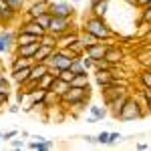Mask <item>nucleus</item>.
Listing matches in <instances>:
<instances>
[{
	"label": "nucleus",
	"instance_id": "obj_28",
	"mask_svg": "<svg viewBox=\"0 0 151 151\" xmlns=\"http://www.w3.org/2000/svg\"><path fill=\"white\" fill-rule=\"evenodd\" d=\"M70 70L75 73V75H79V73H89V70L85 69V65H83V58H75L73 63H70Z\"/></svg>",
	"mask_w": 151,
	"mask_h": 151
},
{
	"label": "nucleus",
	"instance_id": "obj_32",
	"mask_svg": "<svg viewBox=\"0 0 151 151\" xmlns=\"http://www.w3.org/2000/svg\"><path fill=\"white\" fill-rule=\"evenodd\" d=\"M58 79H63V81L70 83L73 79H75V73H73L70 69H63V70H60V75H58Z\"/></svg>",
	"mask_w": 151,
	"mask_h": 151
},
{
	"label": "nucleus",
	"instance_id": "obj_23",
	"mask_svg": "<svg viewBox=\"0 0 151 151\" xmlns=\"http://www.w3.org/2000/svg\"><path fill=\"white\" fill-rule=\"evenodd\" d=\"M35 22H38L45 30H48V26H50V20H52V14L50 12H45V14H38V16H35L32 18Z\"/></svg>",
	"mask_w": 151,
	"mask_h": 151
},
{
	"label": "nucleus",
	"instance_id": "obj_46",
	"mask_svg": "<svg viewBox=\"0 0 151 151\" xmlns=\"http://www.w3.org/2000/svg\"><path fill=\"white\" fill-rule=\"evenodd\" d=\"M4 79H8V77H6V73H4V70H0V81H4Z\"/></svg>",
	"mask_w": 151,
	"mask_h": 151
},
{
	"label": "nucleus",
	"instance_id": "obj_31",
	"mask_svg": "<svg viewBox=\"0 0 151 151\" xmlns=\"http://www.w3.org/2000/svg\"><path fill=\"white\" fill-rule=\"evenodd\" d=\"M121 139H123L121 133H117V131H109V141H107V145H117Z\"/></svg>",
	"mask_w": 151,
	"mask_h": 151
},
{
	"label": "nucleus",
	"instance_id": "obj_9",
	"mask_svg": "<svg viewBox=\"0 0 151 151\" xmlns=\"http://www.w3.org/2000/svg\"><path fill=\"white\" fill-rule=\"evenodd\" d=\"M123 57H125V52L117 47L115 42H111V45H109V48H107V52H105V58H107L113 67H119V65L123 63Z\"/></svg>",
	"mask_w": 151,
	"mask_h": 151
},
{
	"label": "nucleus",
	"instance_id": "obj_19",
	"mask_svg": "<svg viewBox=\"0 0 151 151\" xmlns=\"http://www.w3.org/2000/svg\"><path fill=\"white\" fill-rule=\"evenodd\" d=\"M47 73H48L47 63H35V65H32V70H30V79H32V81H38V79L45 77Z\"/></svg>",
	"mask_w": 151,
	"mask_h": 151
},
{
	"label": "nucleus",
	"instance_id": "obj_52",
	"mask_svg": "<svg viewBox=\"0 0 151 151\" xmlns=\"http://www.w3.org/2000/svg\"><path fill=\"white\" fill-rule=\"evenodd\" d=\"M0 147H2V143H0Z\"/></svg>",
	"mask_w": 151,
	"mask_h": 151
},
{
	"label": "nucleus",
	"instance_id": "obj_33",
	"mask_svg": "<svg viewBox=\"0 0 151 151\" xmlns=\"http://www.w3.org/2000/svg\"><path fill=\"white\" fill-rule=\"evenodd\" d=\"M139 18H141V20H145V22H149V24H151V8H147V6H143V8H141Z\"/></svg>",
	"mask_w": 151,
	"mask_h": 151
},
{
	"label": "nucleus",
	"instance_id": "obj_43",
	"mask_svg": "<svg viewBox=\"0 0 151 151\" xmlns=\"http://www.w3.org/2000/svg\"><path fill=\"white\" fill-rule=\"evenodd\" d=\"M135 149H139V151L149 149V143H137V145H135Z\"/></svg>",
	"mask_w": 151,
	"mask_h": 151
},
{
	"label": "nucleus",
	"instance_id": "obj_25",
	"mask_svg": "<svg viewBox=\"0 0 151 151\" xmlns=\"http://www.w3.org/2000/svg\"><path fill=\"white\" fill-rule=\"evenodd\" d=\"M109 4H111V0H105V2L97 4L93 10H89V12H91V14H97V16H103V18H105V14L109 12Z\"/></svg>",
	"mask_w": 151,
	"mask_h": 151
},
{
	"label": "nucleus",
	"instance_id": "obj_36",
	"mask_svg": "<svg viewBox=\"0 0 151 151\" xmlns=\"http://www.w3.org/2000/svg\"><path fill=\"white\" fill-rule=\"evenodd\" d=\"M107 141H109V131H101V133L97 135V143H101V145H107Z\"/></svg>",
	"mask_w": 151,
	"mask_h": 151
},
{
	"label": "nucleus",
	"instance_id": "obj_15",
	"mask_svg": "<svg viewBox=\"0 0 151 151\" xmlns=\"http://www.w3.org/2000/svg\"><path fill=\"white\" fill-rule=\"evenodd\" d=\"M28 65H35L32 58H24V57H16V55H12V58H10V73L20 70V69H24V67H28Z\"/></svg>",
	"mask_w": 151,
	"mask_h": 151
},
{
	"label": "nucleus",
	"instance_id": "obj_45",
	"mask_svg": "<svg viewBox=\"0 0 151 151\" xmlns=\"http://www.w3.org/2000/svg\"><path fill=\"white\" fill-rule=\"evenodd\" d=\"M147 4V0H137V8H143Z\"/></svg>",
	"mask_w": 151,
	"mask_h": 151
},
{
	"label": "nucleus",
	"instance_id": "obj_24",
	"mask_svg": "<svg viewBox=\"0 0 151 151\" xmlns=\"http://www.w3.org/2000/svg\"><path fill=\"white\" fill-rule=\"evenodd\" d=\"M115 69L107 58H97V60H93V70H111Z\"/></svg>",
	"mask_w": 151,
	"mask_h": 151
},
{
	"label": "nucleus",
	"instance_id": "obj_40",
	"mask_svg": "<svg viewBox=\"0 0 151 151\" xmlns=\"http://www.w3.org/2000/svg\"><path fill=\"white\" fill-rule=\"evenodd\" d=\"M0 93H10V81L8 79L0 81Z\"/></svg>",
	"mask_w": 151,
	"mask_h": 151
},
{
	"label": "nucleus",
	"instance_id": "obj_38",
	"mask_svg": "<svg viewBox=\"0 0 151 151\" xmlns=\"http://www.w3.org/2000/svg\"><path fill=\"white\" fill-rule=\"evenodd\" d=\"M83 65H85V69L87 70H93V58L91 57H87V55H83Z\"/></svg>",
	"mask_w": 151,
	"mask_h": 151
},
{
	"label": "nucleus",
	"instance_id": "obj_49",
	"mask_svg": "<svg viewBox=\"0 0 151 151\" xmlns=\"http://www.w3.org/2000/svg\"><path fill=\"white\" fill-rule=\"evenodd\" d=\"M70 2H75V4H81V2H85V0H70Z\"/></svg>",
	"mask_w": 151,
	"mask_h": 151
},
{
	"label": "nucleus",
	"instance_id": "obj_11",
	"mask_svg": "<svg viewBox=\"0 0 151 151\" xmlns=\"http://www.w3.org/2000/svg\"><path fill=\"white\" fill-rule=\"evenodd\" d=\"M79 40V30L77 28H73V30H69V32H65V35H60L57 38V47L63 48V47H70L73 42H77Z\"/></svg>",
	"mask_w": 151,
	"mask_h": 151
},
{
	"label": "nucleus",
	"instance_id": "obj_6",
	"mask_svg": "<svg viewBox=\"0 0 151 151\" xmlns=\"http://www.w3.org/2000/svg\"><path fill=\"white\" fill-rule=\"evenodd\" d=\"M18 32H24V35H35V36H40V38L47 35V30H45V28H42L38 22H35L32 18H26L24 22H20Z\"/></svg>",
	"mask_w": 151,
	"mask_h": 151
},
{
	"label": "nucleus",
	"instance_id": "obj_7",
	"mask_svg": "<svg viewBox=\"0 0 151 151\" xmlns=\"http://www.w3.org/2000/svg\"><path fill=\"white\" fill-rule=\"evenodd\" d=\"M91 97V91H87V89H81V87H70L69 91L65 93V101L69 105H75L79 103V101H83V99H89Z\"/></svg>",
	"mask_w": 151,
	"mask_h": 151
},
{
	"label": "nucleus",
	"instance_id": "obj_13",
	"mask_svg": "<svg viewBox=\"0 0 151 151\" xmlns=\"http://www.w3.org/2000/svg\"><path fill=\"white\" fill-rule=\"evenodd\" d=\"M30 70H32V65H28V67H24V69H20V70H14V73H10V79L18 87L22 85V83H26L28 79H30Z\"/></svg>",
	"mask_w": 151,
	"mask_h": 151
},
{
	"label": "nucleus",
	"instance_id": "obj_50",
	"mask_svg": "<svg viewBox=\"0 0 151 151\" xmlns=\"http://www.w3.org/2000/svg\"><path fill=\"white\" fill-rule=\"evenodd\" d=\"M145 6H147V8H151V0H147V4H145Z\"/></svg>",
	"mask_w": 151,
	"mask_h": 151
},
{
	"label": "nucleus",
	"instance_id": "obj_29",
	"mask_svg": "<svg viewBox=\"0 0 151 151\" xmlns=\"http://www.w3.org/2000/svg\"><path fill=\"white\" fill-rule=\"evenodd\" d=\"M8 105H10V93H0V113L8 109Z\"/></svg>",
	"mask_w": 151,
	"mask_h": 151
},
{
	"label": "nucleus",
	"instance_id": "obj_3",
	"mask_svg": "<svg viewBox=\"0 0 151 151\" xmlns=\"http://www.w3.org/2000/svg\"><path fill=\"white\" fill-rule=\"evenodd\" d=\"M73 28H75V20H73V18H67V16H52L50 26H48L47 32H52V35L58 38L60 35L69 32V30H73Z\"/></svg>",
	"mask_w": 151,
	"mask_h": 151
},
{
	"label": "nucleus",
	"instance_id": "obj_42",
	"mask_svg": "<svg viewBox=\"0 0 151 151\" xmlns=\"http://www.w3.org/2000/svg\"><path fill=\"white\" fill-rule=\"evenodd\" d=\"M101 2H105V0H89V10H93L97 4H101Z\"/></svg>",
	"mask_w": 151,
	"mask_h": 151
},
{
	"label": "nucleus",
	"instance_id": "obj_30",
	"mask_svg": "<svg viewBox=\"0 0 151 151\" xmlns=\"http://www.w3.org/2000/svg\"><path fill=\"white\" fill-rule=\"evenodd\" d=\"M40 42L42 45H50V47H57V36L52 35V32H47V35L40 38Z\"/></svg>",
	"mask_w": 151,
	"mask_h": 151
},
{
	"label": "nucleus",
	"instance_id": "obj_21",
	"mask_svg": "<svg viewBox=\"0 0 151 151\" xmlns=\"http://www.w3.org/2000/svg\"><path fill=\"white\" fill-rule=\"evenodd\" d=\"M79 40H81L83 42V47L87 48V47H93L95 42H99V38H97V36L95 35H91V32H87V30H79Z\"/></svg>",
	"mask_w": 151,
	"mask_h": 151
},
{
	"label": "nucleus",
	"instance_id": "obj_51",
	"mask_svg": "<svg viewBox=\"0 0 151 151\" xmlns=\"http://www.w3.org/2000/svg\"><path fill=\"white\" fill-rule=\"evenodd\" d=\"M0 139H2V131H0Z\"/></svg>",
	"mask_w": 151,
	"mask_h": 151
},
{
	"label": "nucleus",
	"instance_id": "obj_39",
	"mask_svg": "<svg viewBox=\"0 0 151 151\" xmlns=\"http://www.w3.org/2000/svg\"><path fill=\"white\" fill-rule=\"evenodd\" d=\"M6 111H8V113H12V115H16V113H20L22 109H20V103H10Z\"/></svg>",
	"mask_w": 151,
	"mask_h": 151
},
{
	"label": "nucleus",
	"instance_id": "obj_37",
	"mask_svg": "<svg viewBox=\"0 0 151 151\" xmlns=\"http://www.w3.org/2000/svg\"><path fill=\"white\" fill-rule=\"evenodd\" d=\"M12 50H14V48H12L8 42H4V40L0 38V55H6V52H12Z\"/></svg>",
	"mask_w": 151,
	"mask_h": 151
},
{
	"label": "nucleus",
	"instance_id": "obj_1",
	"mask_svg": "<svg viewBox=\"0 0 151 151\" xmlns=\"http://www.w3.org/2000/svg\"><path fill=\"white\" fill-rule=\"evenodd\" d=\"M81 28L95 35L99 40H119V35L111 28V24L107 22L103 16H97V14H91V12H89V16L83 18Z\"/></svg>",
	"mask_w": 151,
	"mask_h": 151
},
{
	"label": "nucleus",
	"instance_id": "obj_22",
	"mask_svg": "<svg viewBox=\"0 0 151 151\" xmlns=\"http://www.w3.org/2000/svg\"><path fill=\"white\" fill-rule=\"evenodd\" d=\"M45 95H47V89L42 87H36L28 93V103H42L45 101Z\"/></svg>",
	"mask_w": 151,
	"mask_h": 151
},
{
	"label": "nucleus",
	"instance_id": "obj_18",
	"mask_svg": "<svg viewBox=\"0 0 151 151\" xmlns=\"http://www.w3.org/2000/svg\"><path fill=\"white\" fill-rule=\"evenodd\" d=\"M70 89V83H67V81H63V79H55L52 81V85H50V89L48 91H55L57 95H60V97H65V93Z\"/></svg>",
	"mask_w": 151,
	"mask_h": 151
},
{
	"label": "nucleus",
	"instance_id": "obj_20",
	"mask_svg": "<svg viewBox=\"0 0 151 151\" xmlns=\"http://www.w3.org/2000/svg\"><path fill=\"white\" fill-rule=\"evenodd\" d=\"M89 113H91L97 121H103L105 117L109 115V109H107V107H101V105H89Z\"/></svg>",
	"mask_w": 151,
	"mask_h": 151
},
{
	"label": "nucleus",
	"instance_id": "obj_53",
	"mask_svg": "<svg viewBox=\"0 0 151 151\" xmlns=\"http://www.w3.org/2000/svg\"><path fill=\"white\" fill-rule=\"evenodd\" d=\"M149 50H151V48H149Z\"/></svg>",
	"mask_w": 151,
	"mask_h": 151
},
{
	"label": "nucleus",
	"instance_id": "obj_41",
	"mask_svg": "<svg viewBox=\"0 0 151 151\" xmlns=\"http://www.w3.org/2000/svg\"><path fill=\"white\" fill-rule=\"evenodd\" d=\"M83 139L87 141V143H91V145H93V143H97V135H85Z\"/></svg>",
	"mask_w": 151,
	"mask_h": 151
},
{
	"label": "nucleus",
	"instance_id": "obj_10",
	"mask_svg": "<svg viewBox=\"0 0 151 151\" xmlns=\"http://www.w3.org/2000/svg\"><path fill=\"white\" fill-rule=\"evenodd\" d=\"M129 95H131V93H125V95H121V97H117V99H113V101H109V103L105 105V107L109 109V115H111V117H115V119H119V113H121L123 105L127 103Z\"/></svg>",
	"mask_w": 151,
	"mask_h": 151
},
{
	"label": "nucleus",
	"instance_id": "obj_8",
	"mask_svg": "<svg viewBox=\"0 0 151 151\" xmlns=\"http://www.w3.org/2000/svg\"><path fill=\"white\" fill-rule=\"evenodd\" d=\"M40 40L38 42H30V45H16L14 50H12V55H16V57H24V58H32L36 55V50L40 48Z\"/></svg>",
	"mask_w": 151,
	"mask_h": 151
},
{
	"label": "nucleus",
	"instance_id": "obj_35",
	"mask_svg": "<svg viewBox=\"0 0 151 151\" xmlns=\"http://www.w3.org/2000/svg\"><path fill=\"white\" fill-rule=\"evenodd\" d=\"M10 147L12 149H24L26 143H24L22 139H16V137H14V139H10Z\"/></svg>",
	"mask_w": 151,
	"mask_h": 151
},
{
	"label": "nucleus",
	"instance_id": "obj_47",
	"mask_svg": "<svg viewBox=\"0 0 151 151\" xmlns=\"http://www.w3.org/2000/svg\"><path fill=\"white\" fill-rule=\"evenodd\" d=\"M147 111L151 113V97H147Z\"/></svg>",
	"mask_w": 151,
	"mask_h": 151
},
{
	"label": "nucleus",
	"instance_id": "obj_5",
	"mask_svg": "<svg viewBox=\"0 0 151 151\" xmlns=\"http://www.w3.org/2000/svg\"><path fill=\"white\" fill-rule=\"evenodd\" d=\"M48 8H50V0H32V2L24 8V16H26V18H35L38 14L48 12ZM26 18H24V20H26Z\"/></svg>",
	"mask_w": 151,
	"mask_h": 151
},
{
	"label": "nucleus",
	"instance_id": "obj_27",
	"mask_svg": "<svg viewBox=\"0 0 151 151\" xmlns=\"http://www.w3.org/2000/svg\"><path fill=\"white\" fill-rule=\"evenodd\" d=\"M55 79H57V77H55L52 73H47L45 77H40V79H38V87H42V89H47V91H48Z\"/></svg>",
	"mask_w": 151,
	"mask_h": 151
},
{
	"label": "nucleus",
	"instance_id": "obj_16",
	"mask_svg": "<svg viewBox=\"0 0 151 151\" xmlns=\"http://www.w3.org/2000/svg\"><path fill=\"white\" fill-rule=\"evenodd\" d=\"M70 87H81V89H87V91H91L89 73H79V75H75V79L70 81Z\"/></svg>",
	"mask_w": 151,
	"mask_h": 151
},
{
	"label": "nucleus",
	"instance_id": "obj_14",
	"mask_svg": "<svg viewBox=\"0 0 151 151\" xmlns=\"http://www.w3.org/2000/svg\"><path fill=\"white\" fill-rule=\"evenodd\" d=\"M26 147H28V149H35V151H48V149H55V141H50V139L36 141V139H32V141L26 143Z\"/></svg>",
	"mask_w": 151,
	"mask_h": 151
},
{
	"label": "nucleus",
	"instance_id": "obj_12",
	"mask_svg": "<svg viewBox=\"0 0 151 151\" xmlns=\"http://www.w3.org/2000/svg\"><path fill=\"white\" fill-rule=\"evenodd\" d=\"M55 48L58 47H50V45H40V48L36 50V55L32 57V63H47L48 57L55 52Z\"/></svg>",
	"mask_w": 151,
	"mask_h": 151
},
{
	"label": "nucleus",
	"instance_id": "obj_48",
	"mask_svg": "<svg viewBox=\"0 0 151 151\" xmlns=\"http://www.w3.org/2000/svg\"><path fill=\"white\" fill-rule=\"evenodd\" d=\"M145 40H151V30L147 32V35H145Z\"/></svg>",
	"mask_w": 151,
	"mask_h": 151
},
{
	"label": "nucleus",
	"instance_id": "obj_26",
	"mask_svg": "<svg viewBox=\"0 0 151 151\" xmlns=\"http://www.w3.org/2000/svg\"><path fill=\"white\" fill-rule=\"evenodd\" d=\"M139 83L143 87H149L151 89V69L149 67H143V70H141V75H139Z\"/></svg>",
	"mask_w": 151,
	"mask_h": 151
},
{
	"label": "nucleus",
	"instance_id": "obj_2",
	"mask_svg": "<svg viewBox=\"0 0 151 151\" xmlns=\"http://www.w3.org/2000/svg\"><path fill=\"white\" fill-rule=\"evenodd\" d=\"M147 109L139 103V99L135 97V95H129L127 103L123 105V109H121V113H119V121H137V119H143V117H147Z\"/></svg>",
	"mask_w": 151,
	"mask_h": 151
},
{
	"label": "nucleus",
	"instance_id": "obj_17",
	"mask_svg": "<svg viewBox=\"0 0 151 151\" xmlns=\"http://www.w3.org/2000/svg\"><path fill=\"white\" fill-rule=\"evenodd\" d=\"M60 95H57L55 91H47V95H45V107H47V111L48 109H57V107H60Z\"/></svg>",
	"mask_w": 151,
	"mask_h": 151
},
{
	"label": "nucleus",
	"instance_id": "obj_4",
	"mask_svg": "<svg viewBox=\"0 0 151 151\" xmlns=\"http://www.w3.org/2000/svg\"><path fill=\"white\" fill-rule=\"evenodd\" d=\"M48 12L52 16H67V18H75V6L67 2V0H50V8Z\"/></svg>",
	"mask_w": 151,
	"mask_h": 151
},
{
	"label": "nucleus",
	"instance_id": "obj_44",
	"mask_svg": "<svg viewBox=\"0 0 151 151\" xmlns=\"http://www.w3.org/2000/svg\"><path fill=\"white\" fill-rule=\"evenodd\" d=\"M32 139H36V141H47V137H45V135H32Z\"/></svg>",
	"mask_w": 151,
	"mask_h": 151
},
{
	"label": "nucleus",
	"instance_id": "obj_34",
	"mask_svg": "<svg viewBox=\"0 0 151 151\" xmlns=\"http://www.w3.org/2000/svg\"><path fill=\"white\" fill-rule=\"evenodd\" d=\"M18 135H20V131H16V129H10V131H4V133H2V139H14V137H18Z\"/></svg>",
	"mask_w": 151,
	"mask_h": 151
}]
</instances>
